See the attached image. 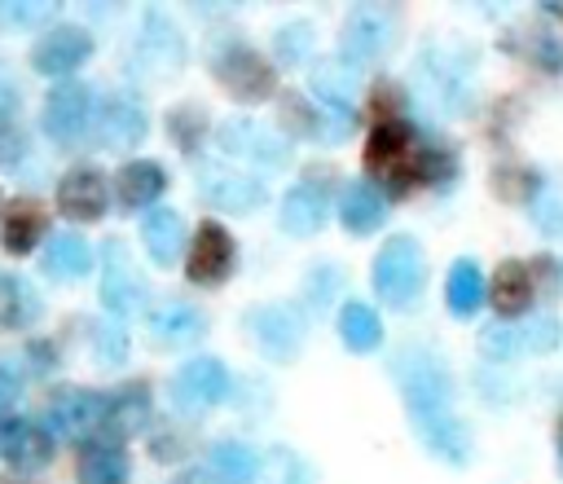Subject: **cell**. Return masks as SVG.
<instances>
[{"label":"cell","instance_id":"cell-23","mask_svg":"<svg viewBox=\"0 0 563 484\" xmlns=\"http://www.w3.org/2000/svg\"><path fill=\"white\" fill-rule=\"evenodd\" d=\"M141 238H145V251H150L154 264H163V268L176 264L180 242H185V220H180V211L154 207V211L141 220Z\"/></svg>","mask_w":563,"mask_h":484},{"label":"cell","instance_id":"cell-30","mask_svg":"<svg viewBox=\"0 0 563 484\" xmlns=\"http://www.w3.org/2000/svg\"><path fill=\"white\" fill-rule=\"evenodd\" d=\"M488 286H484V273L475 260H457L449 268V282H444V299H449V312L453 317H471L479 304H484Z\"/></svg>","mask_w":563,"mask_h":484},{"label":"cell","instance_id":"cell-28","mask_svg":"<svg viewBox=\"0 0 563 484\" xmlns=\"http://www.w3.org/2000/svg\"><path fill=\"white\" fill-rule=\"evenodd\" d=\"M40 233H44V211H40V202H31V198L9 202V211H4V220H0L4 246H9L13 255H26V251H35V238H40Z\"/></svg>","mask_w":563,"mask_h":484},{"label":"cell","instance_id":"cell-8","mask_svg":"<svg viewBox=\"0 0 563 484\" xmlns=\"http://www.w3.org/2000/svg\"><path fill=\"white\" fill-rule=\"evenodd\" d=\"M48 422L53 431H62L66 440H92L106 427V396L92 387H62L48 400Z\"/></svg>","mask_w":563,"mask_h":484},{"label":"cell","instance_id":"cell-25","mask_svg":"<svg viewBox=\"0 0 563 484\" xmlns=\"http://www.w3.org/2000/svg\"><path fill=\"white\" fill-rule=\"evenodd\" d=\"M202 330H207V317L185 299H167L150 308V334L163 343H194Z\"/></svg>","mask_w":563,"mask_h":484},{"label":"cell","instance_id":"cell-12","mask_svg":"<svg viewBox=\"0 0 563 484\" xmlns=\"http://www.w3.org/2000/svg\"><path fill=\"white\" fill-rule=\"evenodd\" d=\"M246 326L264 343V352L277 356V361H290L303 343V317L290 304H260V308L246 312Z\"/></svg>","mask_w":563,"mask_h":484},{"label":"cell","instance_id":"cell-29","mask_svg":"<svg viewBox=\"0 0 563 484\" xmlns=\"http://www.w3.org/2000/svg\"><path fill=\"white\" fill-rule=\"evenodd\" d=\"M339 339H343L347 352H374V348L383 343V321H378V312H374L369 304H361V299L343 304V308H339Z\"/></svg>","mask_w":563,"mask_h":484},{"label":"cell","instance_id":"cell-13","mask_svg":"<svg viewBox=\"0 0 563 484\" xmlns=\"http://www.w3.org/2000/svg\"><path fill=\"white\" fill-rule=\"evenodd\" d=\"M106 202H110V189L97 167H70L57 180V211L66 220H101Z\"/></svg>","mask_w":563,"mask_h":484},{"label":"cell","instance_id":"cell-26","mask_svg":"<svg viewBox=\"0 0 563 484\" xmlns=\"http://www.w3.org/2000/svg\"><path fill=\"white\" fill-rule=\"evenodd\" d=\"M40 264H44V273L48 277H57V282H70V277H84L88 268H92V246L79 238V233H53L48 238V246H44V255H40Z\"/></svg>","mask_w":563,"mask_h":484},{"label":"cell","instance_id":"cell-31","mask_svg":"<svg viewBox=\"0 0 563 484\" xmlns=\"http://www.w3.org/2000/svg\"><path fill=\"white\" fill-rule=\"evenodd\" d=\"M79 484H128V453L119 444H88L79 453Z\"/></svg>","mask_w":563,"mask_h":484},{"label":"cell","instance_id":"cell-33","mask_svg":"<svg viewBox=\"0 0 563 484\" xmlns=\"http://www.w3.org/2000/svg\"><path fill=\"white\" fill-rule=\"evenodd\" d=\"M260 475H264L268 484H312V480H317L312 462H308L303 453H295L290 444L268 449V458L260 462Z\"/></svg>","mask_w":563,"mask_h":484},{"label":"cell","instance_id":"cell-10","mask_svg":"<svg viewBox=\"0 0 563 484\" xmlns=\"http://www.w3.org/2000/svg\"><path fill=\"white\" fill-rule=\"evenodd\" d=\"M97 119V141L106 150H136L150 132V119H145V106L132 97V92H114L101 101V110L92 114Z\"/></svg>","mask_w":563,"mask_h":484},{"label":"cell","instance_id":"cell-11","mask_svg":"<svg viewBox=\"0 0 563 484\" xmlns=\"http://www.w3.org/2000/svg\"><path fill=\"white\" fill-rule=\"evenodd\" d=\"M145 299V282L128 255V246L119 238L106 242V273H101V304L114 312V317H132Z\"/></svg>","mask_w":563,"mask_h":484},{"label":"cell","instance_id":"cell-41","mask_svg":"<svg viewBox=\"0 0 563 484\" xmlns=\"http://www.w3.org/2000/svg\"><path fill=\"white\" fill-rule=\"evenodd\" d=\"M31 365H35L40 374H44V370H53V365H57V361H53V343H44V339H40V343H31Z\"/></svg>","mask_w":563,"mask_h":484},{"label":"cell","instance_id":"cell-20","mask_svg":"<svg viewBox=\"0 0 563 484\" xmlns=\"http://www.w3.org/2000/svg\"><path fill=\"white\" fill-rule=\"evenodd\" d=\"M202 198L220 211H251L264 202V185L238 172H202Z\"/></svg>","mask_w":563,"mask_h":484},{"label":"cell","instance_id":"cell-27","mask_svg":"<svg viewBox=\"0 0 563 484\" xmlns=\"http://www.w3.org/2000/svg\"><path fill=\"white\" fill-rule=\"evenodd\" d=\"M114 185H119L123 207H150L167 189V172L154 158H132V163H123V172L114 176Z\"/></svg>","mask_w":563,"mask_h":484},{"label":"cell","instance_id":"cell-38","mask_svg":"<svg viewBox=\"0 0 563 484\" xmlns=\"http://www.w3.org/2000/svg\"><path fill=\"white\" fill-rule=\"evenodd\" d=\"M22 150H26L22 128L13 123V114H0V163H18Z\"/></svg>","mask_w":563,"mask_h":484},{"label":"cell","instance_id":"cell-1","mask_svg":"<svg viewBox=\"0 0 563 484\" xmlns=\"http://www.w3.org/2000/svg\"><path fill=\"white\" fill-rule=\"evenodd\" d=\"M391 374L400 383V400L413 418L418 440L449 466H466L471 462V436L466 422L453 414V378L444 370V361L427 348H400L391 361Z\"/></svg>","mask_w":563,"mask_h":484},{"label":"cell","instance_id":"cell-34","mask_svg":"<svg viewBox=\"0 0 563 484\" xmlns=\"http://www.w3.org/2000/svg\"><path fill=\"white\" fill-rule=\"evenodd\" d=\"M88 339H92L97 365H119V361L128 356V330H123L119 321H97V326L88 330Z\"/></svg>","mask_w":563,"mask_h":484},{"label":"cell","instance_id":"cell-24","mask_svg":"<svg viewBox=\"0 0 563 484\" xmlns=\"http://www.w3.org/2000/svg\"><path fill=\"white\" fill-rule=\"evenodd\" d=\"M532 268L528 264H519V260H506V264H497V273H493V286H488V299H493V308L501 312V317H519L528 304H532Z\"/></svg>","mask_w":563,"mask_h":484},{"label":"cell","instance_id":"cell-43","mask_svg":"<svg viewBox=\"0 0 563 484\" xmlns=\"http://www.w3.org/2000/svg\"><path fill=\"white\" fill-rule=\"evenodd\" d=\"M559 453H563V418H559Z\"/></svg>","mask_w":563,"mask_h":484},{"label":"cell","instance_id":"cell-9","mask_svg":"<svg viewBox=\"0 0 563 484\" xmlns=\"http://www.w3.org/2000/svg\"><path fill=\"white\" fill-rule=\"evenodd\" d=\"M233 260H238V242L229 238L224 224L207 220V224L194 233V246H189V255H185V273H189L194 286H220V282H229Z\"/></svg>","mask_w":563,"mask_h":484},{"label":"cell","instance_id":"cell-42","mask_svg":"<svg viewBox=\"0 0 563 484\" xmlns=\"http://www.w3.org/2000/svg\"><path fill=\"white\" fill-rule=\"evenodd\" d=\"M176 484H198V480H194V475H180V480H176Z\"/></svg>","mask_w":563,"mask_h":484},{"label":"cell","instance_id":"cell-3","mask_svg":"<svg viewBox=\"0 0 563 484\" xmlns=\"http://www.w3.org/2000/svg\"><path fill=\"white\" fill-rule=\"evenodd\" d=\"M343 62H374L396 44V13L387 4H356L343 18Z\"/></svg>","mask_w":563,"mask_h":484},{"label":"cell","instance_id":"cell-36","mask_svg":"<svg viewBox=\"0 0 563 484\" xmlns=\"http://www.w3.org/2000/svg\"><path fill=\"white\" fill-rule=\"evenodd\" d=\"M532 216H537V229L563 233V194H554L550 185H541L537 198H532Z\"/></svg>","mask_w":563,"mask_h":484},{"label":"cell","instance_id":"cell-21","mask_svg":"<svg viewBox=\"0 0 563 484\" xmlns=\"http://www.w3.org/2000/svg\"><path fill=\"white\" fill-rule=\"evenodd\" d=\"M136 57H141L154 75H167V70H176V66H180L185 48H180L176 26H172L163 13H150V18H145V31H141V48H136Z\"/></svg>","mask_w":563,"mask_h":484},{"label":"cell","instance_id":"cell-37","mask_svg":"<svg viewBox=\"0 0 563 484\" xmlns=\"http://www.w3.org/2000/svg\"><path fill=\"white\" fill-rule=\"evenodd\" d=\"M308 40H312V31H308L303 22H290V26H282V31H277V57H282V66L299 62V57L308 53Z\"/></svg>","mask_w":563,"mask_h":484},{"label":"cell","instance_id":"cell-16","mask_svg":"<svg viewBox=\"0 0 563 484\" xmlns=\"http://www.w3.org/2000/svg\"><path fill=\"white\" fill-rule=\"evenodd\" d=\"M202 475L211 484H255L260 480V458L242 440H216L202 458Z\"/></svg>","mask_w":563,"mask_h":484},{"label":"cell","instance_id":"cell-14","mask_svg":"<svg viewBox=\"0 0 563 484\" xmlns=\"http://www.w3.org/2000/svg\"><path fill=\"white\" fill-rule=\"evenodd\" d=\"M92 53V35L84 26H53L44 40H35L31 48V66L40 75H70L75 66H84Z\"/></svg>","mask_w":563,"mask_h":484},{"label":"cell","instance_id":"cell-7","mask_svg":"<svg viewBox=\"0 0 563 484\" xmlns=\"http://www.w3.org/2000/svg\"><path fill=\"white\" fill-rule=\"evenodd\" d=\"M216 79L238 101H264L273 92V66L246 44H224L216 53Z\"/></svg>","mask_w":563,"mask_h":484},{"label":"cell","instance_id":"cell-18","mask_svg":"<svg viewBox=\"0 0 563 484\" xmlns=\"http://www.w3.org/2000/svg\"><path fill=\"white\" fill-rule=\"evenodd\" d=\"M383 216H387V198L378 194V185L352 180V185L343 189V198H339V220H343L347 233L365 238V233H374V229L383 224Z\"/></svg>","mask_w":563,"mask_h":484},{"label":"cell","instance_id":"cell-19","mask_svg":"<svg viewBox=\"0 0 563 484\" xmlns=\"http://www.w3.org/2000/svg\"><path fill=\"white\" fill-rule=\"evenodd\" d=\"M145 414H150V392H145V383H128V387L110 392V396H106V427H101V440H106V431H110L114 440L136 436V431L145 427Z\"/></svg>","mask_w":563,"mask_h":484},{"label":"cell","instance_id":"cell-2","mask_svg":"<svg viewBox=\"0 0 563 484\" xmlns=\"http://www.w3.org/2000/svg\"><path fill=\"white\" fill-rule=\"evenodd\" d=\"M427 282V260L422 246L409 233H396L383 242V251L374 255V290L387 308H413Z\"/></svg>","mask_w":563,"mask_h":484},{"label":"cell","instance_id":"cell-32","mask_svg":"<svg viewBox=\"0 0 563 484\" xmlns=\"http://www.w3.org/2000/svg\"><path fill=\"white\" fill-rule=\"evenodd\" d=\"M35 317H40V295L31 290V282L18 277V273H4L0 277V326L4 330H22Z\"/></svg>","mask_w":563,"mask_h":484},{"label":"cell","instance_id":"cell-39","mask_svg":"<svg viewBox=\"0 0 563 484\" xmlns=\"http://www.w3.org/2000/svg\"><path fill=\"white\" fill-rule=\"evenodd\" d=\"M18 392H22V374H18V365L9 356H0V414L18 400Z\"/></svg>","mask_w":563,"mask_h":484},{"label":"cell","instance_id":"cell-15","mask_svg":"<svg viewBox=\"0 0 563 484\" xmlns=\"http://www.w3.org/2000/svg\"><path fill=\"white\" fill-rule=\"evenodd\" d=\"M0 458L26 475L44 471L53 462V436L44 427H35L31 418H13L0 427Z\"/></svg>","mask_w":563,"mask_h":484},{"label":"cell","instance_id":"cell-40","mask_svg":"<svg viewBox=\"0 0 563 484\" xmlns=\"http://www.w3.org/2000/svg\"><path fill=\"white\" fill-rule=\"evenodd\" d=\"M4 9H9L13 22H40V18L53 13V4H4Z\"/></svg>","mask_w":563,"mask_h":484},{"label":"cell","instance_id":"cell-17","mask_svg":"<svg viewBox=\"0 0 563 484\" xmlns=\"http://www.w3.org/2000/svg\"><path fill=\"white\" fill-rule=\"evenodd\" d=\"M308 88H312V97L325 101L334 114H347V110H352V97H356V88H361V75H356L352 62H343V57H325V62L312 66Z\"/></svg>","mask_w":563,"mask_h":484},{"label":"cell","instance_id":"cell-5","mask_svg":"<svg viewBox=\"0 0 563 484\" xmlns=\"http://www.w3.org/2000/svg\"><path fill=\"white\" fill-rule=\"evenodd\" d=\"M229 396V370L220 356H189L172 378V405L185 414H202Z\"/></svg>","mask_w":563,"mask_h":484},{"label":"cell","instance_id":"cell-6","mask_svg":"<svg viewBox=\"0 0 563 484\" xmlns=\"http://www.w3.org/2000/svg\"><path fill=\"white\" fill-rule=\"evenodd\" d=\"M216 141L229 158H246V163H260V167H282L290 163V141L277 136L273 128L255 123V119H229L216 128Z\"/></svg>","mask_w":563,"mask_h":484},{"label":"cell","instance_id":"cell-22","mask_svg":"<svg viewBox=\"0 0 563 484\" xmlns=\"http://www.w3.org/2000/svg\"><path fill=\"white\" fill-rule=\"evenodd\" d=\"M325 224V194L317 185H295L282 198V229L290 238H312Z\"/></svg>","mask_w":563,"mask_h":484},{"label":"cell","instance_id":"cell-35","mask_svg":"<svg viewBox=\"0 0 563 484\" xmlns=\"http://www.w3.org/2000/svg\"><path fill=\"white\" fill-rule=\"evenodd\" d=\"M167 128H172V136L180 141V150H198L202 145V136H207V119H202V110L198 106H180V110H172L167 114Z\"/></svg>","mask_w":563,"mask_h":484},{"label":"cell","instance_id":"cell-4","mask_svg":"<svg viewBox=\"0 0 563 484\" xmlns=\"http://www.w3.org/2000/svg\"><path fill=\"white\" fill-rule=\"evenodd\" d=\"M92 92L84 79H62L48 97H44V114H40V128L57 141V145H75L84 141L88 123H92Z\"/></svg>","mask_w":563,"mask_h":484}]
</instances>
